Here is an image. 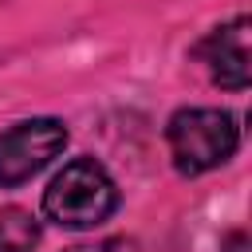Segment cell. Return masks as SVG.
<instances>
[{
  "label": "cell",
  "instance_id": "8992f818",
  "mask_svg": "<svg viewBox=\"0 0 252 252\" xmlns=\"http://www.w3.org/2000/svg\"><path fill=\"white\" fill-rule=\"evenodd\" d=\"M67 252H134L130 240H98V244H75Z\"/></svg>",
  "mask_w": 252,
  "mask_h": 252
},
{
  "label": "cell",
  "instance_id": "3957f363",
  "mask_svg": "<svg viewBox=\"0 0 252 252\" xmlns=\"http://www.w3.org/2000/svg\"><path fill=\"white\" fill-rule=\"evenodd\" d=\"M67 146V126L59 118H24L0 134V189L32 181Z\"/></svg>",
  "mask_w": 252,
  "mask_h": 252
},
{
  "label": "cell",
  "instance_id": "7a4b0ae2",
  "mask_svg": "<svg viewBox=\"0 0 252 252\" xmlns=\"http://www.w3.org/2000/svg\"><path fill=\"white\" fill-rule=\"evenodd\" d=\"M165 138H169L173 169L181 177H197V173L224 165L236 154L240 126H236V114L220 106H185L169 118Z\"/></svg>",
  "mask_w": 252,
  "mask_h": 252
},
{
  "label": "cell",
  "instance_id": "277c9868",
  "mask_svg": "<svg viewBox=\"0 0 252 252\" xmlns=\"http://www.w3.org/2000/svg\"><path fill=\"white\" fill-rule=\"evenodd\" d=\"M248 35H252V20L248 16H236V20L213 28L201 39L197 55L205 59V67H209V75H213L217 87H224V91H244L248 87V79H252Z\"/></svg>",
  "mask_w": 252,
  "mask_h": 252
},
{
  "label": "cell",
  "instance_id": "5b68a950",
  "mask_svg": "<svg viewBox=\"0 0 252 252\" xmlns=\"http://www.w3.org/2000/svg\"><path fill=\"white\" fill-rule=\"evenodd\" d=\"M39 240V224L24 209H0V252H32Z\"/></svg>",
  "mask_w": 252,
  "mask_h": 252
},
{
  "label": "cell",
  "instance_id": "6da1fadb",
  "mask_svg": "<svg viewBox=\"0 0 252 252\" xmlns=\"http://www.w3.org/2000/svg\"><path fill=\"white\" fill-rule=\"evenodd\" d=\"M118 209L114 177L94 158H71L43 189V217L59 228H94Z\"/></svg>",
  "mask_w": 252,
  "mask_h": 252
},
{
  "label": "cell",
  "instance_id": "52a82bcc",
  "mask_svg": "<svg viewBox=\"0 0 252 252\" xmlns=\"http://www.w3.org/2000/svg\"><path fill=\"white\" fill-rule=\"evenodd\" d=\"M224 252H248V236H244V232L224 236Z\"/></svg>",
  "mask_w": 252,
  "mask_h": 252
}]
</instances>
